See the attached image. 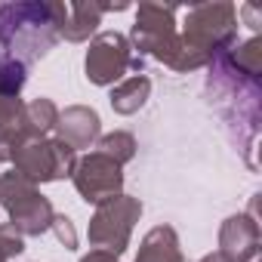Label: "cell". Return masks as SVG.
I'll use <instances>...</instances> for the list:
<instances>
[{"instance_id":"1","label":"cell","mask_w":262,"mask_h":262,"mask_svg":"<svg viewBox=\"0 0 262 262\" xmlns=\"http://www.w3.org/2000/svg\"><path fill=\"white\" fill-rule=\"evenodd\" d=\"M65 25L62 0H25L0 4V62H19L31 68L47 59L59 43V28Z\"/></svg>"},{"instance_id":"2","label":"cell","mask_w":262,"mask_h":262,"mask_svg":"<svg viewBox=\"0 0 262 262\" xmlns=\"http://www.w3.org/2000/svg\"><path fill=\"white\" fill-rule=\"evenodd\" d=\"M179 43H182V53H179L176 71L207 68L216 56H222L228 47L237 43V7L228 4V0L188 7L179 31Z\"/></svg>"},{"instance_id":"3","label":"cell","mask_w":262,"mask_h":262,"mask_svg":"<svg viewBox=\"0 0 262 262\" xmlns=\"http://www.w3.org/2000/svg\"><path fill=\"white\" fill-rule=\"evenodd\" d=\"M176 7H164V4H139L136 10V22L129 31V47L139 50V56H148L167 68L176 71L182 43H179V28H176Z\"/></svg>"},{"instance_id":"4","label":"cell","mask_w":262,"mask_h":262,"mask_svg":"<svg viewBox=\"0 0 262 262\" xmlns=\"http://www.w3.org/2000/svg\"><path fill=\"white\" fill-rule=\"evenodd\" d=\"M0 207L7 210L10 225L22 237L47 234L50 225H53V216H56L50 198H43L40 188L31 179H25L22 173H16V170L0 176Z\"/></svg>"},{"instance_id":"5","label":"cell","mask_w":262,"mask_h":262,"mask_svg":"<svg viewBox=\"0 0 262 262\" xmlns=\"http://www.w3.org/2000/svg\"><path fill=\"white\" fill-rule=\"evenodd\" d=\"M142 216V201L133 194H117L105 204L96 207L86 237L96 250H108L114 256H120L129 247V237H133V228Z\"/></svg>"},{"instance_id":"6","label":"cell","mask_w":262,"mask_h":262,"mask_svg":"<svg viewBox=\"0 0 262 262\" xmlns=\"http://www.w3.org/2000/svg\"><path fill=\"white\" fill-rule=\"evenodd\" d=\"M10 164H16V173H22L34 185H43V182L71 179L77 167V151L62 139H28L13 155Z\"/></svg>"},{"instance_id":"7","label":"cell","mask_w":262,"mask_h":262,"mask_svg":"<svg viewBox=\"0 0 262 262\" xmlns=\"http://www.w3.org/2000/svg\"><path fill=\"white\" fill-rule=\"evenodd\" d=\"M129 68H133V47L120 31H102L90 40V50L83 56V71L90 83L114 86Z\"/></svg>"},{"instance_id":"8","label":"cell","mask_w":262,"mask_h":262,"mask_svg":"<svg viewBox=\"0 0 262 262\" xmlns=\"http://www.w3.org/2000/svg\"><path fill=\"white\" fill-rule=\"evenodd\" d=\"M71 182H74L80 201L99 207V204L123 194V167H117L102 151H90V155L77 158V167L71 173Z\"/></svg>"},{"instance_id":"9","label":"cell","mask_w":262,"mask_h":262,"mask_svg":"<svg viewBox=\"0 0 262 262\" xmlns=\"http://www.w3.org/2000/svg\"><path fill=\"white\" fill-rule=\"evenodd\" d=\"M219 253L231 262H262L259 247V222L253 213L228 216L219 225Z\"/></svg>"},{"instance_id":"10","label":"cell","mask_w":262,"mask_h":262,"mask_svg":"<svg viewBox=\"0 0 262 262\" xmlns=\"http://www.w3.org/2000/svg\"><path fill=\"white\" fill-rule=\"evenodd\" d=\"M56 133H59L56 139H62L74 151L77 148H93L102 136V117L90 105H68L65 111H59Z\"/></svg>"},{"instance_id":"11","label":"cell","mask_w":262,"mask_h":262,"mask_svg":"<svg viewBox=\"0 0 262 262\" xmlns=\"http://www.w3.org/2000/svg\"><path fill=\"white\" fill-rule=\"evenodd\" d=\"M102 4H65V25L59 28V40H68V43H83L96 34V28L102 25Z\"/></svg>"},{"instance_id":"12","label":"cell","mask_w":262,"mask_h":262,"mask_svg":"<svg viewBox=\"0 0 262 262\" xmlns=\"http://www.w3.org/2000/svg\"><path fill=\"white\" fill-rule=\"evenodd\" d=\"M133 262H185V253L179 247V234L170 225H155L142 244Z\"/></svg>"},{"instance_id":"13","label":"cell","mask_w":262,"mask_h":262,"mask_svg":"<svg viewBox=\"0 0 262 262\" xmlns=\"http://www.w3.org/2000/svg\"><path fill=\"white\" fill-rule=\"evenodd\" d=\"M148 96H151V80H148L145 74H129V77H123L120 83H114L108 102H111V111H114V114L129 117V114H136V111L148 102Z\"/></svg>"},{"instance_id":"14","label":"cell","mask_w":262,"mask_h":262,"mask_svg":"<svg viewBox=\"0 0 262 262\" xmlns=\"http://www.w3.org/2000/svg\"><path fill=\"white\" fill-rule=\"evenodd\" d=\"M59 120V108L53 99H31L25 102V129H28V139H47L50 129H56Z\"/></svg>"},{"instance_id":"15","label":"cell","mask_w":262,"mask_h":262,"mask_svg":"<svg viewBox=\"0 0 262 262\" xmlns=\"http://www.w3.org/2000/svg\"><path fill=\"white\" fill-rule=\"evenodd\" d=\"M96 151H102V155L111 158L117 167H123V164H129V161L136 158V136L126 133V129H114V133L99 136Z\"/></svg>"},{"instance_id":"16","label":"cell","mask_w":262,"mask_h":262,"mask_svg":"<svg viewBox=\"0 0 262 262\" xmlns=\"http://www.w3.org/2000/svg\"><path fill=\"white\" fill-rule=\"evenodd\" d=\"M28 71L19 62H0V96H19L28 83Z\"/></svg>"},{"instance_id":"17","label":"cell","mask_w":262,"mask_h":262,"mask_svg":"<svg viewBox=\"0 0 262 262\" xmlns=\"http://www.w3.org/2000/svg\"><path fill=\"white\" fill-rule=\"evenodd\" d=\"M25 126V102L19 96H0V133Z\"/></svg>"},{"instance_id":"18","label":"cell","mask_w":262,"mask_h":262,"mask_svg":"<svg viewBox=\"0 0 262 262\" xmlns=\"http://www.w3.org/2000/svg\"><path fill=\"white\" fill-rule=\"evenodd\" d=\"M25 253V237L7 222V225H0V259H13V256H22Z\"/></svg>"},{"instance_id":"19","label":"cell","mask_w":262,"mask_h":262,"mask_svg":"<svg viewBox=\"0 0 262 262\" xmlns=\"http://www.w3.org/2000/svg\"><path fill=\"white\" fill-rule=\"evenodd\" d=\"M50 231L56 234V241H59L65 250H74V247H77V231H74V222H71L65 213H56V216H53Z\"/></svg>"},{"instance_id":"20","label":"cell","mask_w":262,"mask_h":262,"mask_svg":"<svg viewBox=\"0 0 262 262\" xmlns=\"http://www.w3.org/2000/svg\"><path fill=\"white\" fill-rule=\"evenodd\" d=\"M80 262H120V256H114L108 250H90L86 256H80Z\"/></svg>"},{"instance_id":"21","label":"cell","mask_w":262,"mask_h":262,"mask_svg":"<svg viewBox=\"0 0 262 262\" xmlns=\"http://www.w3.org/2000/svg\"><path fill=\"white\" fill-rule=\"evenodd\" d=\"M198 262H231V259H228V256H222L219 250H213V253H207V256H201Z\"/></svg>"},{"instance_id":"22","label":"cell","mask_w":262,"mask_h":262,"mask_svg":"<svg viewBox=\"0 0 262 262\" xmlns=\"http://www.w3.org/2000/svg\"><path fill=\"white\" fill-rule=\"evenodd\" d=\"M0 262H7V259H0Z\"/></svg>"}]
</instances>
